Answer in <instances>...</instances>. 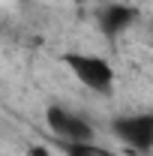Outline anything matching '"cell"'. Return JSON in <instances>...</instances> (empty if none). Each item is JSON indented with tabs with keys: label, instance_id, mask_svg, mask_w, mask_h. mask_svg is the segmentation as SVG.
Masks as SVG:
<instances>
[{
	"label": "cell",
	"instance_id": "cell-1",
	"mask_svg": "<svg viewBox=\"0 0 153 156\" xmlns=\"http://www.w3.org/2000/svg\"><path fill=\"white\" fill-rule=\"evenodd\" d=\"M60 63L78 78V84H84L93 93H111L114 87V66L99 54H84V51H66Z\"/></svg>",
	"mask_w": 153,
	"mask_h": 156
},
{
	"label": "cell",
	"instance_id": "cell-2",
	"mask_svg": "<svg viewBox=\"0 0 153 156\" xmlns=\"http://www.w3.org/2000/svg\"><path fill=\"white\" fill-rule=\"evenodd\" d=\"M45 123L63 144L66 141H93V126L81 114H75L72 108H66L60 102H51L45 108Z\"/></svg>",
	"mask_w": 153,
	"mask_h": 156
},
{
	"label": "cell",
	"instance_id": "cell-3",
	"mask_svg": "<svg viewBox=\"0 0 153 156\" xmlns=\"http://www.w3.org/2000/svg\"><path fill=\"white\" fill-rule=\"evenodd\" d=\"M111 129H114V135L126 144V147H132L138 153H150L153 150V114H123L117 117L114 123H111Z\"/></svg>",
	"mask_w": 153,
	"mask_h": 156
},
{
	"label": "cell",
	"instance_id": "cell-4",
	"mask_svg": "<svg viewBox=\"0 0 153 156\" xmlns=\"http://www.w3.org/2000/svg\"><path fill=\"white\" fill-rule=\"evenodd\" d=\"M135 21H138V9H135V6H126V3H108V6H102L99 15H96L99 30H102L105 36H111V39L120 36V33H126Z\"/></svg>",
	"mask_w": 153,
	"mask_h": 156
},
{
	"label": "cell",
	"instance_id": "cell-5",
	"mask_svg": "<svg viewBox=\"0 0 153 156\" xmlns=\"http://www.w3.org/2000/svg\"><path fill=\"white\" fill-rule=\"evenodd\" d=\"M66 156H114L111 150H105L96 141H66Z\"/></svg>",
	"mask_w": 153,
	"mask_h": 156
},
{
	"label": "cell",
	"instance_id": "cell-6",
	"mask_svg": "<svg viewBox=\"0 0 153 156\" xmlns=\"http://www.w3.org/2000/svg\"><path fill=\"white\" fill-rule=\"evenodd\" d=\"M27 156H48V150L39 147V144H33V147H27Z\"/></svg>",
	"mask_w": 153,
	"mask_h": 156
},
{
	"label": "cell",
	"instance_id": "cell-7",
	"mask_svg": "<svg viewBox=\"0 0 153 156\" xmlns=\"http://www.w3.org/2000/svg\"><path fill=\"white\" fill-rule=\"evenodd\" d=\"M144 39H147V42L153 45V18L147 21V27H144Z\"/></svg>",
	"mask_w": 153,
	"mask_h": 156
}]
</instances>
